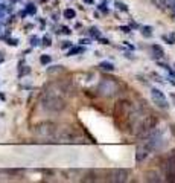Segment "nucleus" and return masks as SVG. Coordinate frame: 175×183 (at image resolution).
Instances as JSON below:
<instances>
[{"label":"nucleus","mask_w":175,"mask_h":183,"mask_svg":"<svg viewBox=\"0 0 175 183\" xmlns=\"http://www.w3.org/2000/svg\"><path fill=\"white\" fill-rule=\"evenodd\" d=\"M43 107L47 111L58 113V111H63L66 108V102H64V99H61L59 96H47L43 101Z\"/></svg>","instance_id":"f257e3e1"},{"label":"nucleus","mask_w":175,"mask_h":183,"mask_svg":"<svg viewBox=\"0 0 175 183\" xmlns=\"http://www.w3.org/2000/svg\"><path fill=\"white\" fill-rule=\"evenodd\" d=\"M35 134L41 137H55L56 136V127L52 122H41L35 127Z\"/></svg>","instance_id":"f03ea898"},{"label":"nucleus","mask_w":175,"mask_h":183,"mask_svg":"<svg viewBox=\"0 0 175 183\" xmlns=\"http://www.w3.org/2000/svg\"><path fill=\"white\" fill-rule=\"evenodd\" d=\"M151 98H152V102L155 104L157 107L163 108V110H166V108L169 107V102H167L166 96L163 95V92L158 90V89H152L151 90Z\"/></svg>","instance_id":"7ed1b4c3"},{"label":"nucleus","mask_w":175,"mask_h":183,"mask_svg":"<svg viewBox=\"0 0 175 183\" xmlns=\"http://www.w3.org/2000/svg\"><path fill=\"white\" fill-rule=\"evenodd\" d=\"M116 90H117V84L111 79H104L99 86V92L102 95H105V96H111V95H114Z\"/></svg>","instance_id":"20e7f679"},{"label":"nucleus","mask_w":175,"mask_h":183,"mask_svg":"<svg viewBox=\"0 0 175 183\" xmlns=\"http://www.w3.org/2000/svg\"><path fill=\"white\" fill-rule=\"evenodd\" d=\"M108 180L110 182H126L128 180V171L126 169H113L108 174Z\"/></svg>","instance_id":"39448f33"},{"label":"nucleus","mask_w":175,"mask_h":183,"mask_svg":"<svg viewBox=\"0 0 175 183\" xmlns=\"http://www.w3.org/2000/svg\"><path fill=\"white\" fill-rule=\"evenodd\" d=\"M149 148H148L145 144L143 145H140L139 148H137V153H136V160L139 162V163H140V162H143L146 157H148V154H149Z\"/></svg>","instance_id":"423d86ee"},{"label":"nucleus","mask_w":175,"mask_h":183,"mask_svg":"<svg viewBox=\"0 0 175 183\" xmlns=\"http://www.w3.org/2000/svg\"><path fill=\"white\" fill-rule=\"evenodd\" d=\"M167 169L171 174H175V150L171 151L169 159H167Z\"/></svg>","instance_id":"0eeeda50"},{"label":"nucleus","mask_w":175,"mask_h":183,"mask_svg":"<svg viewBox=\"0 0 175 183\" xmlns=\"http://www.w3.org/2000/svg\"><path fill=\"white\" fill-rule=\"evenodd\" d=\"M99 67L102 70H107V72H113L114 70V64L110 63V61H102V63L99 64Z\"/></svg>","instance_id":"6e6552de"},{"label":"nucleus","mask_w":175,"mask_h":183,"mask_svg":"<svg viewBox=\"0 0 175 183\" xmlns=\"http://www.w3.org/2000/svg\"><path fill=\"white\" fill-rule=\"evenodd\" d=\"M64 18H67V20H72V18H75L76 17V11L75 9H70V8H67L64 12Z\"/></svg>","instance_id":"1a4fd4ad"},{"label":"nucleus","mask_w":175,"mask_h":183,"mask_svg":"<svg viewBox=\"0 0 175 183\" xmlns=\"http://www.w3.org/2000/svg\"><path fill=\"white\" fill-rule=\"evenodd\" d=\"M152 50H154V53H155V57H157V58H163L165 53H163V49H161L160 46L154 44V46H152Z\"/></svg>","instance_id":"9d476101"},{"label":"nucleus","mask_w":175,"mask_h":183,"mask_svg":"<svg viewBox=\"0 0 175 183\" xmlns=\"http://www.w3.org/2000/svg\"><path fill=\"white\" fill-rule=\"evenodd\" d=\"M81 52H84V47H81V46H76V47H72V49L69 50V53L67 55H76V53H81Z\"/></svg>","instance_id":"9b49d317"},{"label":"nucleus","mask_w":175,"mask_h":183,"mask_svg":"<svg viewBox=\"0 0 175 183\" xmlns=\"http://www.w3.org/2000/svg\"><path fill=\"white\" fill-rule=\"evenodd\" d=\"M146 180H148V182H160L158 175L154 174V172H148V174H146Z\"/></svg>","instance_id":"f8f14e48"},{"label":"nucleus","mask_w":175,"mask_h":183,"mask_svg":"<svg viewBox=\"0 0 175 183\" xmlns=\"http://www.w3.org/2000/svg\"><path fill=\"white\" fill-rule=\"evenodd\" d=\"M50 61H52V57H50V55H41V58H40V63H41L43 66L49 64Z\"/></svg>","instance_id":"ddd939ff"},{"label":"nucleus","mask_w":175,"mask_h":183,"mask_svg":"<svg viewBox=\"0 0 175 183\" xmlns=\"http://www.w3.org/2000/svg\"><path fill=\"white\" fill-rule=\"evenodd\" d=\"M63 70V66H52L47 69V73H55V72H61Z\"/></svg>","instance_id":"4468645a"},{"label":"nucleus","mask_w":175,"mask_h":183,"mask_svg":"<svg viewBox=\"0 0 175 183\" xmlns=\"http://www.w3.org/2000/svg\"><path fill=\"white\" fill-rule=\"evenodd\" d=\"M90 35L95 37V38H100V31L98 28H91L90 29Z\"/></svg>","instance_id":"2eb2a0df"},{"label":"nucleus","mask_w":175,"mask_h":183,"mask_svg":"<svg viewBox=\"0 0 175 183\" xmlns=\"http://www.w3.org/2000/svg\"><path fill=\"white\" fill-rule=\"evenodd\" d=\"M151 31H152L151 26H145V28L142 29V34H143L145 37H151V35H152V32H151Z\"/></svg>","instance_id":"dca6fc26"},{"label":"nucleus","mask_w":175,"mask_h":183,"mask_svg":"<svg viewBox=\"0 0 175 183\" xmlns=\"http://www.w3.org/2000/svg\"><path fill=\"white\" fill-rule=\"evenodd\" d=\"M28 73H31V67H28V66H24V67H23V69H22V67H20V73H18V75H20V76H24V75H28Z\"/></svg>","instance_id":"f3484780"},{"label":"nucleus","mask_w":175,"mask_h":183,"mask_svg":"<svg viewBox=\"0 0 175 183\" xmlns=\"http://www.w3.org/2000/svg\"><path fill=\"white\" fill-rule=\"evenodd\" d=\"M26 11H28V14L33 15V14L37 12V8H35V6H33L32 3H29V5H28V8H26Z\"/></svg>","instance_id":"a211bd4d"},{"label":"nucleus","mask_w":175,"mask_h":183,"mask_svg":"<svg viewBox=\"0 0 175 183\" xmlns=\"http://www.w3.org/2000/svg\"><path fill=\"white\" fill-rule=\"evenodd\" d=\"M29 43H31V46H38V44H40V38H38L37 35H33V37H31Z\"/></svg>","instance_id":"6ab92c4d"},{"label":"nucleus","mask_w":175,"mask_h":183,"mask_svg":"<svg viewBox=\"0 0 175 183\" xmlns=\"http://www.w3.org/2000/svg\"><path fill=\"white\" fill-rule=\"evenodd\" d=\"M116 8H117V9H120V11H123V12H126V11H128L126 5H125V3H122V2H116Z\"/></svg>","instance_id":"aec40b11"},{"label":"nucleus","mask_w":175,"mask_h":183,"mask_svg":"<svg viewBox=\"0 0 175 183\" xmlns=\"http://www.w3.org/2000/svg\"><path fill=\"white\" fill-rule=\"evenodd\" d=\"M43 44H44V46H50V44H52V38H50L49 35H46V37L43 38Z\"/></svg>","instance_id":"412c9836"},{"label":"nucleus","mask_w":175,"mask_h":183,"mask_svg":"<svg viewBox=\"0 0 175 183\" xmlns=\"http://www.w3.org/2000/svg\"><path fill=\"white\" fill-rule=\"evenodd\" d=\"M8 44H11V46H17V44H18V40H15V38H8Z\"/></svg>","instance_id":"4be33fe9"},{"label":"nucleus","mask_w":175,"mask_h":183,"mask_svg":"<svg viewBox=\"0 0 175 183\" xmlns=\"http://www.w3.org/2000/svg\"><path fill=\"white\" fill-rule=\"evenodd\" d=\"M105 2H107V0H105ZM105 2H104L102 5H99V9L102 11V12H108V8H107V6H105Z\"/></svg>","instance_id":"5701e85b"},{"label":"nucleus","mask_w":175,"mask_h":183,"mask_svg":"<svg viewBox=\"0 0 175 183\" xmlns=\"http://www.w3.org/2000/svg\"><path fill=\"white\" fill-rule=\"evenodd\" d=\"M98 40H99V43H100V44H108V43H110L108 40H105V38H102V37L98 38Z\"/></svg>","instance_id":"b1692460"},{"label":"nucleus","mask_w":175,"mask_h":183,"mask_svg":"<svg viewBox=\"0 0 175 183\" xmlns=\"http://www.w3.org/2000/svg\"><path fill=\"white\" fill-rule=\"evenodd\" d=\"M70 32H72V31H70L69 28H66V26L63 28V34H66V35H70Z\"/></svg>","instance_id":"393cba45"},{"label":"nucleus","mask_w":175,"mask_h":183,"mask_svg":"<svg viewBox=\"0 0 175 183\" xmlns=\"http://www.w3.org/2000/svg\"><path fill=\"white\" fill-rule=\"evenodd\" d=\"M120 31H123L125 34H128V32H131V29H130V28H126V26H122V28H120Z\"/></svg>","instance_id":"a878e982"},{"label":"nucleus","mask_w":175,"mask_h":183,"mask_svg":"<svg viewBox=\"0 0 175 183\" xmlns=\"http://www.w3.org/2000/svg\"><path fill=\"white\" fill-rule=\"evenodd\" d=\"M70 46H72V44H70L69 41H64V43H63V49H67V47H70Z\"/></svg>","instance_id":"bb28decb"},{"label":"nucleus","mask_w":175,"mask_h":183,"mask_svg":"<svg viewBox=\"0 0 175 183\" xmlns=\"http://www.w3.org/2000/svg\"><path fill=\"white\" fill-rule=\"evenodd\" d=\"M79 43H81V44H82V43H84V44H89V40H85V38L82 40V38H81V40H79Z\"/></svg>","instance_id":"cd10ccee"},{"label":"nucleus","mask_w":175,"mask_h":183,"mask_svg":"<svg viewBox=\"0 0 175 183\" xmlns=\"http://www.w3.org/2000/svg\"><path fill=\"white\" fill-rule=\"evenodd\" d=\"M84 2L89 3V5H93V3H95V0H84Z\"/></svg>","instance_id":"c85d7f7f"},{"label":"nucleus","mask_w":175,"mask_h":183,"mask_svg":"<svg viewBox=\"0 0 175 183\" xmlns=\"http://www.w3.org/2000/svg\"><path fill=\"white\" fill-rule=\"evenodd\" d=\"M0 31H2V23H0Z\"/></svg>","instance_id":"c756f323"}]
</instances>
